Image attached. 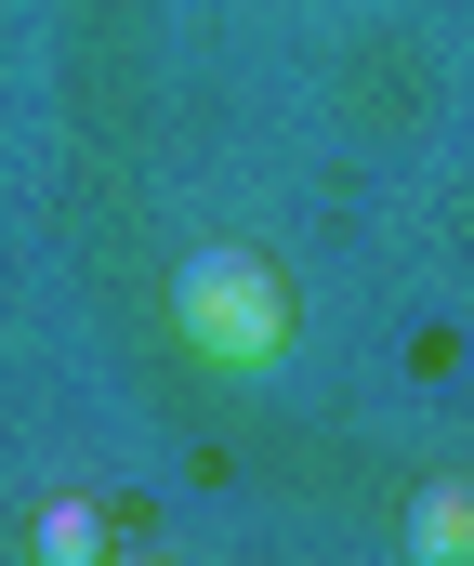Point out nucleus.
Instances as JSON below:
<instances>
[{"mask_svg":"<svg viewBox=\"0 0 474 566\" xmlns=\"http://www.w3.org/2000/svg\"><path fill=\"white\" fill-rule=\"evenodd\" d=\"M409 541H422V554H474V488H422Z\"/></svg>","mask_w":474,"mask_h":566,"instance_id":"2","label":"nucleus"},{"mask_svg":"<svg viewBox=\"0 0 474 566\" xmlns=\"http://www.w3.org/2000/svg\"><path fill=\"white\" fill-rule=\"evenodd\" d=\"M40 554H53V566H93V554H106V514H93V501H53V514H40Z\"/></svg>","mask_w":474,"mask_h":566,"instance_id":"3","label":"nucleus"},{"mask_svg":"<svg viewBox=\"0 0 474 566\" xmlns=\"http://www.w3.org/2000/svg\"><path fill=\"white\" fill-rule=\"evenodd\" d=\"M171 329H185L198 356H224V369H264V356L291 343V277H277L264 251H185Z\"/></svg>","mask_w":474,"mask_h":566,"instance_id":"1","label":"nucleus"}]
</instances>
